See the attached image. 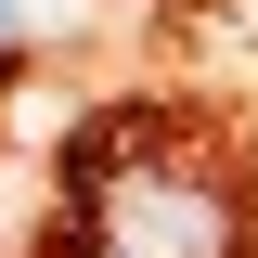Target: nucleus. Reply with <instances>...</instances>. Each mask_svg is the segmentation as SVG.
I'll list each match as a JSON object with an SVG mask.
<instances>
[{
  "label": "nucleus",
  "instance_id": "1",
  "mask_svg": "<svg viewBox=\"0 0 258 258\" xmlns=\"http://www.w3.org/2000/svg\"><path fill=\"white\" fill-rule=\"evenodd\" d=\"M91 258H245V220H232V194L194 155H142L129 142L91 181Z\"/></svg>",
  "mask_w": 258,
  "mask_h": 258
},
{
  "label": "nucleus",
  "instance_id": "2",
  "mask_svg": "<svg viewBox=\"0 0 258 258\" xmlns=\"http://www.w3.org/2000/svg\"><path fill=\"white\" fill-rule=\"evenodd\" d=\"M0 52H13V0H0Z\"/></svg>",
  "mask_w": 258,
  "mask_h": 258
}]
</instances>
